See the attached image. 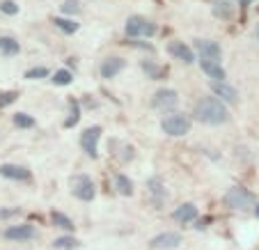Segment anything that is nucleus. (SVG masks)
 I'll list each match as a JSON object with an SVG mask.
<instances>
[{"instance_id":"nucleus-1","label":"nucleus","mask_w":259,"mask_h":250,"mask_svg":"<svg viewBox=\"0 0 259 250\" xmlns=\"http://www.w3.org/2000/svg\"><path fill=\"white\" fill-rule=\"evenodd\" d=\"M195 115L200 122L204 124H223L227 122V108L223 106V101H218V99H202V101H197L195 106Z\"/></svg>"},{"instance_id":"nucleus-2","label":"nucleus","mask_w":259,"mask_h":250,"mask_svg":"<svg viewBox=\"0 0 259 250\" xmlns=\"http://www.w3.org/2000/svg\"><path fill=\"white\" fill-rule=\"evenodd\" d=\"M225 204L230 209H248V206L254 204V195L250 191H245V188L234 186L225 193Z\"/></svg>"},{"instance_id":"nucleus-3","label":"nucleus","mask_w":259,"mask_h":250,"mask_svg":"<svg viewBox=\"0 0 259 250\" xmlns=\"http://www.w3.org/2000/svg\"><path fill=\"white\" fill-rule=\"evenodd\" d=\"M156 32V25L145 16H131L126 21V34L128 37H152Z\"/></svg>"},{"instance_id":"nucleus-4","label":"nucleus","mask_w":259,"mask_h":250,"mask_svg":"<svg viewBox=\"0 0 259 250\" xmlns=\"http://www.w3.org/2000/svg\"><path fill=\"white\" fill-rule=\"evenodd\" d=\"M69 186H71V193L78 200H83V202H90L94 197V184H92V179H90L88 175H76V177H71V182H69Z\"/></svg>"},{"instance_id":"nucleus-5","label":"nucleus","mask_w":259,"mask_h":250,"mask_svg":"<svg viewBox=\"0 0 259 250\" xmlns=\"http://www.w3.org/2000/svg\"><path fill=\"white\" fill-rule=\"evenodd\" d=\"M163 131L167 136H186L191 131V117L188 115H170L163 119Z\"/></svg>"},{"instance_id":"nucleus-6","label":"nucleus","mask_w":259,"mask_h":250,"mask_svg":"<svg viewBox=\"0 0 259 250\" xmlns=\"http://www.w3.org/2000/svg\"><path fill=\"white\" fill-rule=\"evenodd\" d=\"M99 138H101V127H90L83 131V136H80V145H83L85 154L92 158H97V142Z\"/></svg>"},{"instance_id":"nucleus-7","label":"nucleus","mask_w":259,"mask_h":250,"mask_svg":"<svg viewBox=\"0 0 259 250\" xmlns=\"http://www.w3.org/2000/svg\"><path fill=\"white\" fill-rule=\"evenodd\" d=\"M149 245H152L154 250H172V248H179V245H181V234H177V232H163V234L154 236V239L149 241Z\"/></svg>"},{"instance_id":"nucleus-8","label":"nucleus","mask_w":259,"mask_h":250,"mask_svg":"<svg viewBox=\"0 0 259 250\" xmlns=\"http://www.w3.org/2000/svg\"><path fill=\"white\" fill-rule=\"evenodd\" d=\"M179 103V97H177L175 90H158L154 94V108L158 110H172Z\"/></svg>"},{"instance_id":"nucleus-9","label":"nucleus","mask_w":259,"mask_h":250,"mask_svg":"<svg viewBox=\"0 0 259 250\" xmlns=\"http://www.w3.org/2000/svg\"><path fill=\"white\" fill-rule=\"evenodd\" d=\"M34 227L32 225H12V227H7L5 230V239H10V241H30V239H34Z\"/></svg>"},{"instance_id":"nucleus-10","label":"nucleus","mask_w":259,"mask_h":250,"mask_svg":"<svg viewBox=\"0 0 259 250\" xmlns=\"http://www.w3.org/2000/svg\"><path fill=\"white\" fill-rule=\"evenodd\" d=\"M211 90H213V92L218 94L223 101H227V103H236V101H239L236 90L232 88V85H227L225 80H213V83H211Z\"/></svg>"},{"instance_id":"nucleus-11","label":"nucleus","mask_w":259,"mask_h":250,"mask_svg":"<svg viewBox=\"0 0 259 250\" xmlns=\"http://www.w3.org/2000/svg\"><path fill=\"white\" fill-rule=\"evenodd\" d=\"M170 53L175 55L177 60H181L184 64H191V62H195V55H193V51H191V46H186L184 41H172L170 44Z\"/></svg>"},{"instance_id":"nucleus-12","label":"nucleus","mask_w":259,"mask_h":250,"mask_svg":"<svg viewBox=\"0 0 259 250\" xmlns=\"http://www.w3.org/2000/svg\"><path fill=\"white\" fill-rule=\"evenodd\" d=\"M0 175L7 177V179H19V182H25V179H30V170L23 165H10V163H5V165H0Z\"/></svg>"},{"instance_id":"nucleus-13","label":"nucleus","mask_w":259,"mask_h":250,"mask_svg":"<svg viewBox=\"0 0 259 250\" xmlns=\"http://www.w3.org/2000/svg\"><path fill=\"white\" fill-rule=\"evenodd\" d=\"M122 69H124L122 58H108V60H103V64H101V76L103 78H115Z\"/></svg>"},{"instance_id":"nucleus-14","label":"nucleus","mask_w":259,"mask_h":250,"mask_svg":"<svg viewBox=\"0 0 259 250\" xmlns=\"http://www.w3.org/2000/svg\"><path fill=\"white\" fill-rule=\"evenodd\" d=\"M172 218L179 223H191L197 218V206L191 204V202H186V204H181L175 209V214H172Z\"/></svg>"},{"instance_id":"nucleus-15","label":"nucleus","mask_w":259,"mask_h":250,"mask_svg":"<svg viewBox=\"0 0 259 250\" xmlns=\"http://www.w3.org/2000/svg\"><path fill=\"white\" fill-rule=\"evenodd\" d=\"M197 51H200L202 60H218L220 58V46L211 39H200L197 41Z\"/></svg>"},{"instance_id":"nucleus-16","label":"nucleus","mask_w":259,"mask_h":250,"mask_svg":"<svg viewBox=\"0 0 259 250\" xmlns=\"http://www.w3.org/2000/svg\"><path fill=\"white\" fill-rule=\"evenodd\" d=\"M200 64H202V71H204L209 78H215V80L225 78V69L220 67L218 60H200Z\"/></svg>"},{"instance_id":"nucleus-17","label":"nucleus","mask_w":259,"mask_h":250,"mask_svg":"<svg viewBox=\"0 0 259 250\" xmlns=\"http://www.w3.org/2000/svg\"><path fill=\"white\" fill-rule=\"evenodd\" d=\"M115 188H117L122 195H133V184H131V179L124 175H115Z\"/></svg>"},{"instance_id":"nucleus-18","label":"nucleus","mask_w":259,"mask_h":250,"mask_svg":"<svg viewBox=\"0 0 259 250\" xmlns=\"http://www.w3.org/2000/svg\"><path fill=\"white\" fill-rule=\"evenodd\" d=\"M0 53L16 55L19 53V41L12 39V37H0Z\"/></svg>"},{"instance_id":"nucleus-19","label":"nucleus","mask_w":259,"mask_h":250,"mask_svg":"<svg viewBox=\"0 0 259 250\" xmlns=\"http://www.w3.org/2000/svg\"><path fill=\"white\" fill-rule=\"evenodd\" d=\"M213 14L220 19H227L232 14V3L230 0H213Z\"/></svg>"},{"instance_id":"nucleus-20","label":"nucleus","mask_w":259,"mask_h":250,"mask_svg":"<svg viewBox=\"0 0 259 250\" xmlns=\"http://www.w3.org/2000/svg\"><path fill=\"white\" fill-rule=\"evenodd\" d=\"M51 221H53L55 227H62V230H69V232L76 227V225H73V221H69L64 214H60V211H53V214H51Z\"/></svg>"},{"instance_id":"nucleus-21","label":"nucleus","mask_w":259,"mask_h":250,"mask_svg":"<svg viewBox=\"0 0 259 250\" xmlns=\"http://www.w3.org/2000/svg\"><path fill=\"white\" fill-rule=\"evenodd\" d=\"M149 193L154 195V200H156L158 204H161V202L167 197V191L161 186V182H158V179H152V182H149Z\"/></svg>"},{"instance_id":"nucleus-22","label":"nucleus","mask_w":259,"mask_h":250,"mask_svg":"<svg viewBox=\"0 0 259 250\" xmlns=\"http://www.w3.org/2000/svg\"><path fill=\"white\" fill-rule=\"evenodd\" d=\"M53 245L55 248H60V250H73V248H78L80 245V241L71 239V236H62V239H55Z\"/></svg>"},{"instance_id":"nucleus-23","label":"nucleus","mask_w":259,"mask_h":250,"mask_svg":"<svg viewBox=\"0 0 259 250\" xmlns=\"http://www.w3.org/2000/svg\"><path fill=\"white\" fill-rule=\"evenodd\" d=\"M55 28H60L62 32L71 34L78 30V23H73V21H67V19H55Z\"/></svg>"},{"instance_id":"nucleus-24","label":"nucleus","mask_w":259,"mask_h":250,"mask_svg":"<svg viewBox=\"0 0 259 250\" xmlns=\"http://www.w3.org/2000/svg\"><path fill=\"white\" fill-rule=\"evenodd\" d=\"M14 124L16 127H21V129H30V127H34V119L30 117V115H25V113H16L14 115Z\"/></svg>"},{"instance_id":"nucleus-25","label":"nucleus","mask_w":259,"mask_h":250,"mask_svg":"<svg viewBox=\"0 0 259 250\" xmlns=\"http://www.w3.org/2000/svg\"><path fill=\"white\" fill-rule=\"evenodd\" d=\"M71 78H73V76L69 74L67 69H60V71H55L53 83H55V85H69V83H71Z\"/></svg>"},{"instance_id":"nucleus-26","label":"nucleus","mask_w":259,"mask_h":250,"mask_svg":"<svg viewBox=\"0 0 259 250\" xmlns=\"http://www.w3.org/2000/svg\"><path fill=\"white\" fill-rule=\"evenodd\" d=\"M0 12H5V14L14 16L16 12H19V5H16L14 0H3V3H0Z\"/></svg>"},{"instance_id":"nucleus-27","label":"nucleus","mask_w":259,"mask_h":250,"mask_svg":"<svg viewBox=\"0 0 259 250\" xmlns=\"http://www.w3.org/2000/svg\"><path fill=\"white\" fill-rule=\"evenodd\" d=\"M69 106H71V117L67 119V127H73V124L80 119V108H78V103H76V101H71Z\"/></svg>"},{"instance_id":"nucleus-28","label":"nucleus","mask_w":259,"mask_h":250,"mask_svg":"<svg viewBox=\"0 0 259 250\" xmlns=\"http://www.w3.org/2000/svg\"><path fill=\"white\" fill-rule=\"evenodd\" d=\"M49 74L44 67H37V69H30V71H25V78L28 80H37V78H44V76Z\"/></svg>"},{"instance_id":"nucleus-29","label":"nucleus","mask_w":259,"mask_h":250,"mask_svg":"<svg viewBox=\"0 0 259 250\" xmlns=\"http://www.w3.org/2000/svg\"><path fill=\"white\" fill-rule=\"evenodd\" d=\"M62 12H67V14H78L80 7H78V3H76V0H64V3H62Z\"/></svg>"},{"instance_id":"nucleus-30","label":"nucleus","mask_w":259,"mask_h":250,"mask_svg":"<svg viewBox=\"0 0 259 250\" xmlns=\"http://www.w3.org/2000/svg\"><path fill=\"white\" fill-rule=\"evenodd\" d=\"M16 97H19L16 92H0V108H3V106H10Z\"/></svg>"},{"instance_id":"nucleus-31","label":"nucleus","mask_w":259,"mask_h":250,"mask_svg":"<svg viewBox=\"0 0 259 250\" xmlns=\"http://www.w3.org/2000/svg\"><path fill=\"white\" fill-rule=\"evenodd\" d=\"M241 3H250V0H241Z\"/></svg>"},{"instance_id":"nucleus-32","label":"nucleus","mask_w":259,"mask_h":250,"mask_svg":"<svg viewBox=\"0 0 259 250\" xmlns=\"http://www.w3.org/2000/svg\"><path fill=\"white\" fill-rule=\"evenodd\" d=\"M257 216H259V206H257Z\"/></svg>"},{"instance_id":"nucleus-33","label":"nucleus","mask_w":259,"mask_h":250,"mask_svg":"<svg viewBox=\"0 0 259 250\" xmlns=\"http://www.w3.org/2000/svg\"><path fill=\"white\" fill-rule=\"evenodd\" d=\"M257 32H259V28H257Z\"/></svg>"}]
</instances>
